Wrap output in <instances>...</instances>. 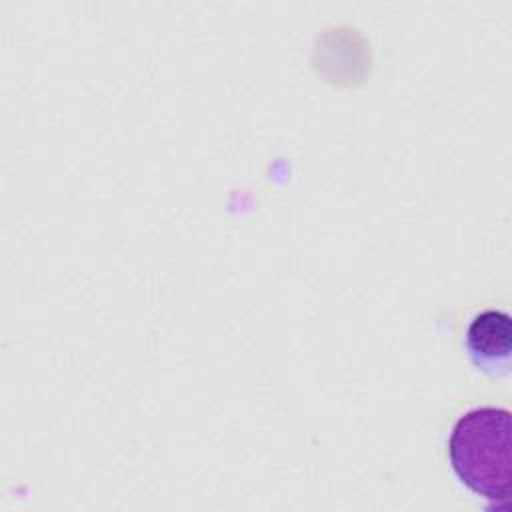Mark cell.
<instances>
[{
	"instance_id": "obj_1",
	"label": "cell",
	"mask_w": 512,
	"mask_h": 512,
	"mask_svg": "<svg viewBox=\"0 0 512 512\" xmlns=\"http://www.w3.org/2000/svg\"><path fill=\"white\" fill-rule=\"evenodd\" d=\"M510 410L482 406L460 416L450 432L454 474L494 508H506L512 492Z\"/></svg>"
},
{
	"instance_id": "obj_2",
	"label": "cell",
	"mask_w": 512,
	"mask_h": 512,
	"mask_svg": "<svg viewBox=\"0 0 512 512\" xmlns=\"http://www.w3.org/2000/svg\"><path fill=\"white\" fill-rule=\"evenodd\" d=\"M464 346L470 362L488 376L502 378L510 372L512 318L504 310L478 312L468 324Z\"/></svg>"
}]
</instances>
